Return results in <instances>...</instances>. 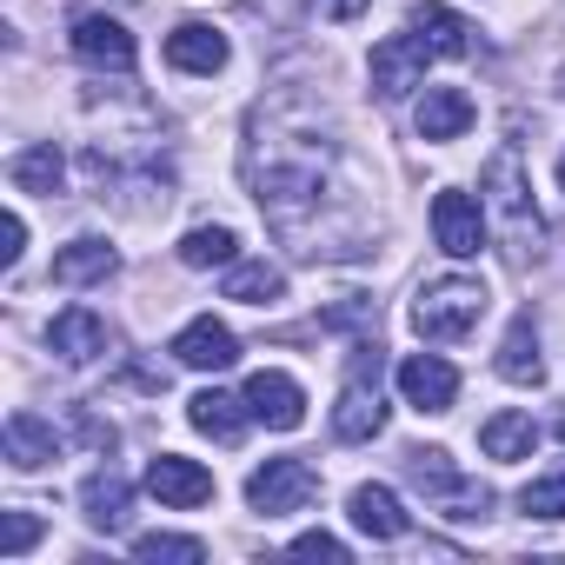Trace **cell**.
<instances>
[{"label":"cell","instance_id":"1","mask_svg":"<svg viewBox=\"0 0 565 565\" xmlns=\"http://www.w3.org/2000/svg\"><path fill=\"white\" fill-rule=\"evenodd\" d=\"M333 167H340V147L320 140L313 127L294 134L279 114L259 107L253 120V147H246V180H253V200L266 213L273 233H287L307 259H353V246L333 233L340 226V193H333Z\"/></svg>","mask_w":565,"mask_h":565},{"label":"cell","instance_id":"2","mask_svg":"<svg viewBox=\"0 0 565 565\" xmlns=\"http://www.w3.org/2000/svg\"><path fill=\"white\" fill-rule=\"evenodd\" d=\"M486 200H492V213H499L505 233H512V259L525 266V259L539 253V239H545V220H539V206H532V180H525L519 147H499V153L486 160Z\"/></svg>","mask_w":565,"mask_h":565},{"label":"cell","instance_id":"3","mask_svg":"<svg viewBox=\"0 0 565 565\" xmlns=\"http://www.w3.org/2000/svg\"><path fill=\"white\" fill-rule=\"evenodd\" d=\"M479 313H486V287H479V279H466V273L426 279L419 300H413V333L446 347V340H466L479 327Z\"/></svg>","mask_w":565,"mask_h":565},{"label":"cell","instance_id":"4","mask_svg":"<svg viewBox=\"0 0 565 565\" xmlns=\"http://www.w3.org/2000/svg\"><path fill=\"white\" fill-rule=\"evenodd\" d=\"M406 479L446 512V519H459V525H472V519H486L492 512V486H479V479H459V466L439 452V446H413L406 452Z\"/></svg>","mask_w":565,"mask_h":565},{"label":"cell","instance_id":"5","mask_svg":"<svg viewBox=\"0 0 565 565\" xmlns=\"http://www.w3.org/2000/svg\"><path fill=\"white\" fill-rule=\"evenodd\" d=\"M380 426H386V406H380V347L360 340L353 360H347V386H340V406H333V433L347 446H366V439H380Z\"/></svg>","mask_w":565,"mask_h":565},{"label":"cell","instance_id":"6","mask_svg":"<svg viewBox=\"0 0 565 565\" xmlns=\"http://www.w3.org/2000/svg\"><path fill=\"white\" fill-rule=\"evenodd\" d=\"M320 499V472L307 459H266L253 479H246V505L259 519H294Z\"/></svg>","mask_w":565,"mask_h":565},{"label":"cell","instance_id":"7","mask_svg":"<svg viewBox=\"0 0 565 565\" xmlns=\"http://www.w3.org/2000/svg\"><path fill=\"white\" fill-rule=\"evenodd\" d=\"M433 239H439V253H452V259H479V253H486V213H479V200L459 193V186L433 193Z\"/></svg>","mask_w":565,"mask_h":565},{"label":"cell","instance_id":"8","mask_svg":"<svg viewBox=\"0 0 565 565\" xmlns=\"http://www.w3.org/2000/svg\"><path fill=\"white\" fill-rule=\"evenodd\" d=\"M426 41L419 34H386L380 47H373V94L380 100H406L413 87H419V74H426Z\"/></svg>","mask_w":565,"mask_h":565},{"label":"cell","instance_id":"9","mask_svg":"<svg viewBox=\"0 0 565 565\" xmlns=\"http://www.w3.org/2000/svg\"><path fill=\"white\" fill-rule=\"evenodd\" d=\"M147 492H153L160 505H173V512H193V505L213 499V472L193 466V459H180V452H160V459L147 466Z\"/></svg>","mask_w":565,"mask_h":565},{"label":"cell","instance_id":"10","mask_svg":"<svg viewBox=\"0 0 565 565\" xmlns=\"http://www.w3.org/2000/svg\"><path fill=\"white\" fill-rule=\"evenodd\" d=\"M246 413H253L259 426H273V433H294V426L307 419V393H300L287 373H253V380H246Z\"/></svg>","mask_w":565,"mask_h":565},{"label":"cell","instance_id":"11","mask_svg":"<svg viewBox=\"0 0 565 565\" xmlns=\"http://www.w3.org/2000/svg\"><path fill=\"white\" fill-rule=\"evenodd\" d=\"M47 347H54L67 366H94V360L114 347V327H107L100 313H87V307H67V313L47 327Z\"/></svg>","mask_w":565,"mask_h":565},{"label":"cell","instance_id":"12","mask_svg":"<svg viewBox=\"0 0 565 565\" xmlns=\"http://www.w3.org/2000/svg\"><path fill=\"white\" fill-rule=\"evenodd\" d=\"M74 54H81L87 67L127 74V67H134V34H127L114 14H81V21H74Z\"/></svg>","mask_w":565,"mask_h":565},{"label":"cell","instance_id":"13","mask_svg":"<svg viewBox=\"0 0 565 565\" xmlns=\"http://www.w3.org/2000/svg\"><path fill=\"white\" fill-rule=\"evenodd\" d=\"M399 393H406L419 413H446V406L459 399V373H452L439 353H413V360H399Z\"/></svg>","mask_w":565,"mask_h":565},{"label":"cell","instance_id":"14","mask_svg":"<svg viewBox=\"0 0 565 565\" xmlns=\"http://www.w3.org/2000/svg\"><path fill=\"white\" fill-rule=\"evenodd\" d=\"M167 67L173 74H220L226 67V34L206 28V21H180L167 34Z\"/></svg>","mask_w":565,"mask_h":565},{"label":"cell","instance_id":"15","mask_svg":"<svg viewBox=\"0 0 565 565\" xmlns=\"http://www.w3.org/2000/svg\"><path fill=\"white\" fill-rule=\"evenodd\" d=\"M472 120H479V107H472L466 87H426V100H419V140L446 147V140H459Z\"/></svg>","mask_w":565,"mask_h":565},{"label":"cell","instance_id":"16","mask_svg":"<svg viewBox=\"0 0 565 565\" xmlns=\"http://www.w3.org/2000/svg\"><path fill=\"white\" fill-rule=\"evenodd\" d=\"M173 360H180V366H193V373H226V366L239 360V340H233L220 320H193V327H180Z\"/></svg>","mask_w":565,"mask_h":565},{"label":"cell","instance_id":"17","mask_svg":"<svg viewBox=\"0 0 565 565\" xmlns=\"http://www.w3.org/2000/svg\"><path fill=\"white\" fill-rule=\"evenodd\" d=\"M0 446H8V466L14 472H34L61 452V433L41 419V413H8V433H0Z\"/></svg>","mask_w":565,"mask_h":565},{"label":"cell","instance_id":"18","mask_svg":"<svg viewBox=\"0 0 565 565\" xmlns=\"http://www.w3.org/2000/svg\"><path fill=\"white\" fill-rule=\"evenodd\" d=\"M347 519L366 532V539H380V545H393V539H406V512H399V499L386 492V486H360L353 499H347Z\"/></svg>","mask_w":565,"mask_h":565},{"label":"cell","instance_id":"19","mask_svg":"<svg viewBox=\"0 0 565 565\" xmlns=\"http://www.w3.org/2000/svg\"><path fill=\"white\" fill-rule=\"evenodd\" d=\"M413 34L433 47V54H446V61H466L479 41H472V28L452 14V8H439V0H419V8H413Z\"/></svg>","mask_w":565,"mask_h":565},{"label":"cell","instance_id":"20","mask_svg":"<svg viewBox=\"0 0 565 565\" xmlns=\"http://www.w3.org/2000/svg\"><path fill=\"white\" fill-rule=\"evenodd\" d=\"M81 505H87V525H100V532H120L127 519H134V486L107 466V472H94L87 486H81Z\"/></svg>","mask_w":565,"mask_h":565},{"label":"cell","instance_id":"21","mask_svg":"<svg viewBox=\"0 0 565 565\" xmlns=\"http://www.w3.org/2000/svg\"><path fill=\"white\" fill-rule=\"evenodd\" d=\"M499 380H512V386H539V380H545V360H539V327H532V313H519V320L505 327V347H499Z\"/></svg>","mask_w":565,"mask_h":565},{"label":"cell","instance_id":"22","mask_svg":"<svg viewBox=\"0 0 565 565\" xmlns=\"http://www.w3.org/2000/svg\"><path fill=\"white\" fill-rule=\"evenodd\" d=\"M186 419L206 433V439H220V446H239V433H246V393L233 399V393H193V406H186Z\"/></svg>","mask_w":565,"mask_h":565},{"label":"cell","instance_id":"23","mask_svg":"<svg viewBox=\"0 0 565 565\" xmlns=\"http://www.w3.org/2000/svg\"><path fill=\"white\" fill-rule=\"evenodd\" d=\"M532 446H539V426H532V413H492V419L479 426V452H486V459H499V466H512V459H532Z\"/></svg>","mask_w":565,"mask_h":565},{"label":"cell","instance_id":"24","mask_svg":"<svg viewBox=\"0 0 565 565\" xmlns=\"http://www.w3.org/2000/svg\"><path fill=\"white\" fill-rule=\"evenodd\" d=\"M8 180H14L21 193H41V200H54V193H61V180H67V160H61V147H54V140H41V147H21V153H14V167H8Z\"/></svg>","mask_w":565,"mask_h":565},{"label":"cell","instance_id":"25","mask_svg":"<svg viewBox=\"0 0 565 565\" xmlns=\"http://www.w3.org/2000/svg\"><path fill=\"white\" fill-rule=\"evenodd\" d=\"M114 266H120V253L107 239H74V246L54 253V279H61V287H94V279H107Z\"/></svg>","mask_w":565,"mask_h":565},{"label":"cell","instance_id":"26","mask_svg":"<svg viewBox=\"0 0 565 565\" xmlns=\"http://www.w3.org/2000/svg\"><path fill=\"white\" fill-rule=\"evenodd\" d=\"M279 294H287V273H279L273 259H233V266H226V300L266 307V300H279Z\"/></svg>","mask_w":565,"mask_h":565},{"label":"cell","instance_id":"27","mask_svg":"<svg viewBox=\"0 0 565 565\" xmlns=\"http://www.w3.org/2000/svg\"><path fill=\"white\" fill-rule=\"evenodd\" d=\"M233 226H193L180 239V266H233Z\"/></svg>","mask_w":565,"mask_h":565},{"label":"cell","instance_id":"28","mask_svg":"<svg viewBox=\"0 0 565 565\" xmlns=\"http://www.w3.org/2000/svg\"><path fill=\"white\" fill-rule=\"evenodd\" d=\"M134 558L140 565H200L206 545L200 539H180V532H147V539H134Z\"/></svg>","mask_w":565,"mask_h":565},{"label":"cell","instance_id":"29","mask_svg":"<svg viewBox=\"0 0 565 565\" xmlns=\"http://www.w3.org/2000/svg\"><path fill=\"white\" fill-rule=\"evenodd\" d=\"M519 512L525 519H565V472H545L519 492Z\"/></svg>","mask_w":565,"mask_h":565},{"label":"cell","instance_id":"30","mask_svg":"<svg viewBox=\"0 0 565 565\" xmlns=\"http://www.w3.org/2000/svg\"><path fill=\"white\" fill-rule=\"evenodd\" d=\"M41 539V519L28 512V505H14V512H0V558H28V545Z\"/></svg>","mask_w":565,"mask_h":565},{"label":"cell","instance_id":"31","mask_svg":"<svg viewBox=\"0 0 565 565\" xmlns=\"http://www.w3.org/2000/svg\"><path fill=\"white\" fill-rule=\"evenodd\" d=\"M287 552H294V558H333V565H347V545H340L333 532H300Z\"/></svg>","mask_w":565,"mask_h":565},{"label":"cell","instance_id":"32","mask_svg":"<svg viewBox=\"0 0 565 565\" xmlns=\"http://www.w3.org/2000/svg\"><path fill=\"white\" fill-rule=\"evenodd\" d=\"M21 246H28V220H21V213H8V220H0V259L14 266V259H21Z\"/></svg>","mask_w":565,"mask_h":565},{"label":"cell","instance_id":"33","mask_svg":"<svg viewBox=\"0 0 565 565\" xmlns=\"http://www.w3.org/2000/svg\"><path fill=\"white\" fill-rule=\"evenodd\" d=\"M313 8H320L327 21H360V14L373 8V0H313Z\"/></svg>","mask_w":565,"mask_h":565},{"label":"cell","instance_id":"34","mask_svg":"<svg viewBox=\"0 0 565 565\" xmlns=\"http://www.w3.org/2000/svg\"><path fill=\"white\" fill-rule=\"evenodd\" d=\"M558 186H565V153H558Z\"/></svg>","mask_w":565,"mask_h":565},{"label":"cell","instance_id":"35","mask_svg":"<svg viewBox=\"0 0 565 565\" xmlns=\"http://www.w3.org/2000/svg\"><path fill=\"white\" fill-rule=\"evenodd\" d=\"M558 439H565V413H558Z\"/></svg>","mask_w":565,"mask_h":565}]
</instances>
